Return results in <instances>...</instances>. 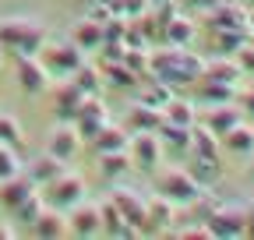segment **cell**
Returning <instances> with one entry per match:
<instances>
[{
  "mask_svg": "<svg viewBox=\"0 0 254 240\" xmlns=\"http://www.w3.org/2000/svg\"><path fill=\"white\" fill-rule=\"evenodd\" d=\"M205 60L190 53V46H166V50H148V74L166 81L170 88L194 85L201 78Z\"/></svg>",
  "mask_w": 254,
  "mask_h": 240,
  "instance_id": "cell-1",
  "label": "cell"
},
{
  "mask_svg": "<svg viewBox=\"0 0 254 240\" xmlns=\"http://www.w3.org/2000/svg\"><path fill=\"white\" fill-rule=\"evenodd\" d=\"M50 39L46 25L36 18H4L0 21V50H11L18 57H36Z\"/></svg>",
  "mask_w": 254,
  "mask_h": 240,
  "instance_id": "cell-2",
  "label": "cell"
},
{
  "mask_svg": "<svg viewBox=\"0 0 254 240\" xmlns=\"http://www.w3.org/2000/svg\"><path fill=\"white\" fill-rule=\"evenodd\" d=\"M39 194H43L46 205L60 208V212H67V208H74L78 201H85L88 184H85V177H78V173H71V170H64L60 177H53L50 184L39 187Z\"/></svg>",
  "mask_w": 254,
  "mask_h": 240,
  "instance_id": "cell-3",
  "label": "cell"
},
{
  "mask_svg": "<svg viewBox=\"0 0 254 240\" xmlns=\"http://www.w3.org/2000/svg\"><path fill=\"white\" fill-rule=\"evenodd\" d=\"M36 57H39V64L46 67L50 78H71V74L85 64V50H78L71 39H67V43H50V39H46Z\"/></svg>",
  "mask_w": 254,
  "mask_h": 240,
  "instance_id": "cell-4",
  "label": "cell"
},
{
  "mask_svg": "<svg viewBox=\"0 0 254 240\" xmlns=\"http://www.w3.org/2000/svg\"><path fill=\"white\" fill-rule=\"evenodd\" d=\"M201 191H208V187H201L198 180L187 173V166H170V170L159 173V180H155V194L170 198L173 205H190Z\"/></svg>",
  "mask_w": 254,
  "mask_h": 240,
  "instance_id": "cell-5",
  "label": "cell"
},
{
  "mask_svg": "<svg viewBox=\"0 0 254 240\" xmlns=\"http://www.w3.org/2000/svg\"><path fill=\"white\" fill-rule=\"evenodd\" d=\"M212 240H240L244 237V205H215V212L205 219Z\"/></svg>",
  "mask_w": 254,
  "mask_h": 240,
  "instance_id": "cell-6",
  "label": "cell"
},
{
  "mask_svg": "<svg viewBox=\"0 0 254 240\" xmlns=\"http://www.w3.org/2000/svg\"><path fill=\"white\" fill-rule=\"evenodd\" d=\"M106 120H110V110H106V103H103L99 96H85L71 124H74V131H78L85 141H92L95 134H99V127L106 124Z\"/></svg>",
  "mask_w": 254,
  "mask_h": 240,
  "instance_id": "cell-7",
  "label": "cell"
},
{
  "mask_svg": "<svg viewBox=\"0 0 254 240\" xmlns=\"http://www.w3.org/2000/svg\"><path fill=\"white\" fill-rule=\"evenodd\" d=\"M173 223H177V205L163 194H152L145 198V230L148 237H159V233H173Z\"/></svg>",
  "mask_w": 254,
  "mask_h": 240,
  "instance_id": "cell-8",
  "label": "cell"
},
{
  "mask_svg": "<svg viewBox=\"0 0 254 240\" xmlns=\"http://www.w3.org/2000/svg\"><path fill=\"white\" fill-rule=\"evenodd\" d=\"M127 156H131V163H134L138 170H155L159 159H163L159 134H155V131H138V134H131V141H127Z\"/></svg>",
  "mask_w": 254,
  "mask_h": 240,
  "instance_id": "cell-9",
  "label": "cell"
},
{
  "mask_svg": "<svg viewBox=\"0 0 254 240\" xmlns=\"http://www.w3.org/2000/svg\"><path fill=\"white\" fill-rule=\"evenodd\" d=\"M78 148H81V134L74 131V124L71 120H57L50 127V138H46V152H53L64 163H71L78 156Z\"/></svg>",
  "mask_w": 254,
  "mask_h": 240,
  "instance_id": "cell-10",
  "label": "cell"
},
{
  "mask_svg": "<svg viewBox=\"0 0 254 240\" xmlns=\"http://www.w3.org/2000/svg\"><path fill=\"white\" fill-rule=\"evenodd\" d=\"M67 233H74V237H99V233H103L99 205L78 201L74 208H67Z\"/></svg>",
  "mask_w": 254,
  "mask_h": 240,
  "instance_id": "cell-11",
  "label": "cell"
},
{
  "mask_svg": "<svg viewBox=\"0 0 254 240\" xmlns=\"http://www.w3.org/2000/svg\"><path fill=\"white\" fill-rule=\"evenodd\" d=\"M110 201L120 208L124 223H127V226H134V230H138V237H141V230H145V198H141V194H134V187H113Z\"/></svg>",
  "mask_w": 254,
  "mask_h": 240,
  "instance_id": "cell-12",
  "label": "cell"
},
{
  "mask_svg": "<svg viewBox=\"0 0 254 240\" xmlns=\"http://www.w3.org/2000/svg\"><path fill=\"white\" fill-rule=\"evenodd\" d=\"M18 88L21 92H28V96H39V92H46L50 88V74H46V67L39 64V57H18Z\"/></svg>",
  "mask_w": 254,
  "mask_h": 240,
  "instance_id": "cell-13",
  "label": "cell"
},
{
  "mask_svg": "<svg viewBox=\"0 0 254 240\" xmlns=\"http://www.w3.org/2000/svg\"><path fill=\"white\" fill-rule=\"evenodd\" d=\"M81 99H85V92L71 78H57V88H53V113H57V120H74Z\"/></svg>",
  "mask_w": 254,
  "mask_h": 240,
  "instance_id": "cell-14",
  "label": "cell"
},
{
  "mask_svg": "<svg viewBox=\"0 0 254 240\" xmlns=\"http://www.w3.org/2000/svg\"><path fill=\"white\" fill-rule=\"evenodd\" d=\"M244 120V110L237 106V103H219V106H205V113H201V124L212 131V134H226L230 127H237Z\"/></svg>",
  "mask_w": 254,
  "mask_h": 240,
  "instance_id": "cell-15",
  "label": "cell"
},
{
  "mask_svg": "<svg viewBox=\"0 0 254 240\" xmlns=\"http://www.w3.org/2000/svg\"><path fill=\"white\" fill-rule=\"evenodd\" d=\"M205 25L212 28H247V7L233 0H219L212 11H205Z\"/></svg>",
  "mask_w": 254,
  "mask_h": 240,
  "instance_id": "cell-16",
  "label": "cell"
},
{
  "mask_svg": "<svg viewBox=\"0 0 254 240\" xmlns=\"http://www.w3.org/2000/svg\"><path fill=\"white\" fill-rule=\"evenodd\" d=\"M237 88H240V85H222V81L198 78V81H194V106H219V103H237Z\"/></svg>",
  "mask_w": 254,
  "mask_h": 240,
  "instance_id": "cell-17",
  "label": "cell"
},
{
  "mask_svg": "<svg viewBox=\"0 0 254 240\" xmlns=\"http://www.w3.org/2000/svg\"><path fill=\"white\" fill-rule=\"evenodd\" d=\"M198 39V21L190 18V14H173L166 25H163V43L166 46H190Z\"/></svg>",
  "mask_w": 254,
  "mask_h": 240,
  "instance_id": "cell-18",
  "label": "cell"
},
{
  "mask_svg": "<svg viewBox=\"0 0 254 240\" xmlns=\"http://www.w3.org/2000/svg\"><path fill=\"white\" fill-rule=\"evenodd\" d=\"M201 78L222 81V85H240V81H244V71H240V64H237V57H222V53H215L212 60H205Z\"/></svg>",
  "mask_w": 254,
  "mask_h": 240,
  "instance_id": "cell-19",
  "label": "cell"
},
{
  "mask_svg": "<svg viewBox=\"0 0 254 240\" xmlns=\"http://www.w3.org/2000/svg\"><path fill=\"white\" fill-rule=\"evenodd\" d=\"M159 124H163V110L159 106H148V103H134L131 110H127V120H124V127L138 134V131H159Z\"/></svg>",
  "mask_w": 254,
  "mask_h": 240,
  "instance_id": "cell-20",
  "label": "cell"
},
{
  "mask_svg": "<svg viewBox=\"0 0 254 240\" xmlns=\"http://www.w3.org/2000/svg\"><path fill=\"white\" fill-rule=\"evenodd\" d=\"M32 233L43 237V240H57V237L67 233V216H64L60 208H53V205H43V212L32 219Z\"/></svg>",
  "mask_w": 254,
  "mask_h": 240,
  "instance_id": "cell-21",
  "label": "cell"
},
{
  "mask_svg": "<svg viewBox=\"0 0 254 240\" xmlns=\"http://www.w3.org/2000/svg\"><path fill=\"white\" fill-rule=\"evenodd\" d=\"M39 187L28 180V173H14V177H7V180H0V205L4 208H14V205H21L28 194H36Z\"/></svg>",
  "mask_w": 254,
  "mask_h": 240,
  "instance_id": "cell-22",
  "label": "cell"
},
{
  "mask_svg": "<svg viewBox=\"0 0 254 240\" xmlns=\"http://www.w3.org/2000/svg\"><path fill=\"white\" fill-rule=\"evenodd\" d=\"M219 141H222V148H226L230 156H254V124L251 120H240V124L230 127Z\"/></svg>",
  "mask_w": 254,
  "mask_h": 240,
  "instance_id": "cell-23",
  "label": "cell"
},
{
  "mask_svg": "<svg viewBox=\"0 0 254 240\" xmlns=\"http://www.w3.org/2000/svg\"><path fill=\"white\" fill-rule=\"evenodd\" d=\"M99 74H103V81H106L110 88H117V92H134V88L141 85V78L127 67L124 60H106Z\"/></svg>",
  "mask_w": 254,
  "mask_h": 240,
  "instance_id": "cell-24",
  "label": "cell"
},
{
  "mask_svg": "<svg viewBox=\"0 0 254 240\" xmlns=\"http://www.w3.org/2000/svg\"><path fill=\"white\" fill-rule=\"evenodd\" d=\"M127 141H131V131H127L124 124H113V120H106V124L99 127V134L92 138V148H95V156H103V152L127 148Z\"/></svg>",
  "mask_w": 254,
  "mask_h": 240,
  "instance_id": "cell-25",
  "label": "cell"
},
{
  "mask_svg": "<svg viewBox=\"0 0 254 240\" xmlns=\"http://www.w3.org/2000/svg\"><path fill=\"white\" fill-rule=\"evenodd\" d=\"M64 170H67V163H64V159H57L53 152H43V156H36V159L28 163L25 173H28V180H32L36 187H43V184H50L53 177H60Z\"/></svg>",
  "mask_w": 254,
  "mask_h": 240,
  "instance_id": "cell-26",
  "label": "cell"
},
{
  "mask_svg": "<svg viewBox=\"0 0 254 240\" xmlns=\"http://www.w3.org/2000/svg\"><path fill=\"white\" fill-rule=\"evenodd\" d=\"M71 43H74L78 50H85V53L99 50V46H103V21H95V18H88V14H85L81 21H74Z\"/></svg>",
  "mask_w": 254,
  "mask_h": 240,
  "instance_id": "cell-27",
  "label": "cell"
},
{
  "mask_svg": "<svg viewBox=\"0 0 254 240\" xmlns=\"http://www.w3.org/2000/svg\"><path fill=\"white\" fill-rule=\"evenodd\" d=\"M159 145H163V152H187L190 148V127H184V124H173V120H166L163 117V124H159Z\"/></svg>",
  "mask_w": 254,
  "mask_h": 240,
  "instance_id": "cell-28",
  "label": "cell"
},
{
  "mask_svg": "<svg viewBox=\"0 0 254 240\" xmlns=\"http://www.w3.org/2000/svg\"><path fill=\"white\" fill-rule=\"evenodd\" d=\"M190 152H194V156H205V159H219V156H222L219 134H212L201 120H194V124H190Z\"/></svg>",
  "mask_w": 254,
  "mask_h": 240,
  "instance_id": "cell-29",
  "label": "cell"
},
{
  "mask_svg": "<svg viewBox=\"0 0 254 240\" xmlns=\"http://www.w3.org/2000/svg\"><path fill=\"white\" fill-rule=\"evenodd\" d=\"M247 39H251L247 28H215L212 32V50L222 53V57H233L237 50L247 46Z\"/></svg>",
  "mask_w": 254,
  "mask_h": 240,
  "instance_id": "cell-30",
  "label": "cell"
},
{
  "mask_svg": "<svg viewBox=\"0 0 254 240\" xmlns=\"http://www.w3.org/2000/svg\"><path fill=\"white\" fill-rule=\"evenodd\" d=\"M99 219H103V233H106V237H138V230L124 223L120 208H117L110 198H106V201H99Z\"/></svg>",
  "mask_w": 254,
  "mask_h": 240,
  "instance_id": "cell-31",
  "label": "cell"
},
{
  "mask_svg": "<svg viewBox=\"0 0 254 240\" xmlns=\"http://www.w3.org/2000/svg\"><path fill=\"white\" fill-rule=\"evenodd\" d=\"M187 173L194 177L201 187H215L219 180H222V163H219V159H205V156H194V159H190V166H187Z\"/></svg>",
  "mask_w": 254,
  "mask_h": 240,
  "instance_id": "cell-32",
  "label": "cell"
},
{
  "mask_svg": "<svg viewBox=\"0 0 254 240\" xmlns=\"http://www.w3.org/2000/svg\"><path fill=\"white\" fill-rule=\"evenodd\" d=\"M131 170H134V163H131V156H127V148H117V152H103L99 156V173L106 180H120Z\"/></svg>",
  "mask_w": 254,
  "mask_h": 240,
  "instance_id": "cell-33",
  "label": "cell"
},
{
  "mask_svg": "<svg viewBox=\"0 0 254 240\" xmlns=\"http://www.w3.org/2000/svg\"><path fill=\"white\" fill-rule=\"evenodd\" d=\"M138 99L141 103H148V106H159V110H163L170 99H173V88L166 85V81H159V78H152V74H145V81L138 85Z\"/></svg>",
  "mask_w": 254,
  "mask_h": 240,
  "instance_id": "cell-34",
  "label": "cell"
},
{
  "mask_svg": "<svg viewBox=\"0 0 254 240\" xmlns=\"http://www.w3.org/2000/svg\"><path fill=\"white\" fill-rule=\"evenodd\" d=\"M163 117H166V120H173V124L190 127V124L198 120V106L190 103V99H177V96H173V99L163 106Z\"/></svg>",
  "mask_w": 254,
  "mask_h": 240,
  "instance_id": "cell-35",
  "label": "cell"
},
{
  "mask_svg": "<svg viewBox=\"0 0 254 240\" xmlns=\"http://www.w3.org/2000/svg\"><path fill=\"white\" fill-rule=\"evenodd\" d=\"M71 81L81 88L85 96H99V92H103V85H106V81H103V74L95 71V67H88V64H81V67L71 74Z\"/></svg>",
  "mask_w": 254,
  "mask_h": 240,
  "instance_id": "cell-36",
  "label": "cell"
},
{
  "mask_svg": "<svg viewBox=\"0 0 254 240\" xmlns=\"http://www.w3.org/2000/svg\"><path fill=\"white\" fill-rule=\"evenodd\" d=\"M43 205H46V201H43V194L36 191V194H28V198H25L21 205H14V208H11V212H14V219H18V223H25V226H32V219H36V216L43 212Z\"/></svg>",
  "mask_w": 254,
  "mask_h": 240,
  "instance_id": "cell-37",
  "label": "cell"
},
{
  "mask_svg": "<svg viewBox=\"0 0 254 240\" xmlns=\"http://www.w3.org/2000/svg\"><path fill=\"white\" fill-rule=\"evenodd\" d=\"M106 7H110V14H120V18H138L152 4L148 0H106Z\"/></svg>",
  "mask_w": 254,
  "mask_h": 240,
  "instance_id": "cell-38",
  "label": "cell"
},
{
  "mask_svg": "<svg viewBox=\"0 0 254 240\" xmlns=\"http://www.w3.org/2000/svg\"><path fill=\"white\" fill-rule=\"evenodd\" d=\"M0 145H11V148L21 145V124L11 113H0Z\"/></svg>",
  "mask_w": 254,
  "mask_h": 240,
  "instance_id": "cell-39",
  "label": "cell"
},
{
  "mask_svg": "<svg viewBox=\"0 0 254 240\" xmlns=\"http://www.w3.org/2000/svg\"><path fill=\"white\" fill-rule=\"evenodd\" d=\"M124 32H127V18H120V14L103 18V46L106 43H124Z\"/></svg>",
  "mask_w": 254,
  "mask_h": 240,
  "instance_id": "cell-40",
  "label": "cell"
},
{
  "mask_svg": "<svg viewBox=\"0 0 254 240\" xmlns=\"http://www.w3.org/2000/svg\"><path fill=\"white\" fill-rule=\"evenodd\" d=\"M124 64L131 67L138 78L148 74V50H124Z\"/></svg>",
  "mask_w": 254,
  "mask_h": 240,
  "instance_id": "cell-41",
  "label": "cell"
},
{
  "mask_svg": "<svg viewBox=\"0 0 254 240\" xmlns=\"http://www.w3.org/2000/svg\"><path fill=\"white\" fill-rule=\"evenodd\" d=\"M18 170H21V163H18V156H14V148H11V145H0V180L14 177Z\"/></svg>",
  "mask_w": 254,
  "mask_h": 240,
  "instance_id": "cell-42",
  "label": "cell"
},
{
  "mask_svg": "<svg viewBox=\"0 0 254 240\" xmlns=\"http://www.w3.org/2000/svg\"><path fill=\"white\" fill-rule=\"evenodd\" d=\"M237 106L244 110V120H251V124H254V85L237 88Z\"/></svg>",
  "mask_w": 254,
  "mask_h": 240,
  "instance_id": "cell-43",
  "label": "cell"
},
{
  "mask_svg": "<svg viewBox=\"0 0 254 240\" xmlns=\"http://www.w3.org/2000/svg\"><path fill=\"white\" fill-rule=\"evenodd\" d=\"M233 57H237V64H240L244 74H254V46H244V50H237Z\"/></svg>",
  "mask_w": 254,
  "mask_h": 240,
  "instance_id": "cell-44",
  "label": "cell"
},
{
  "mask_svg": "<svg viewBox=\"0 0 254 240\" xmlns=\"http://www.w3.org/2000/svg\"><path fill=\"white\" fill-rule=\"evenodd\" d=\"M180 4L187 7V11H198V14H205V11H212L219 0H180Z\"/></svg>",
  "mask_w": 254,
  "mask_h": 240,
  "instance_id": "cell-45",
  "label": "cell"
},
{
  "mask_svg": "<svg viewBox=\"0 0 254 240\" xmlns=\"http://www.w3.org/2000/svg\"><path fill=\"white\" fill-rule=\"evenodd\" d=\"M244 237H254V201L244 205Z\"/></svg>",
  "mask_w": 254,
  "mask_h": 240,
  "instance_id": "cell-46",
  "label": "cell"
},
{
  "mask_svg": "<svg viewBox=\"0 0 254 240\" xmlns=\"http://www.w3.org/2000/svg\"><path fill=\"white\" fill-rule=\"evenodd\" d=\"M7 237H14V230H11L7 223H0V240H7Z\"/></svg>",
  "mask_w": 254,
  "mask_h": 240,
  "instance_id": "cell-47",
  "label": "cell"
},
{
  "mask_svg": "<svg viewBox=\"0 0 254 240\" xmlns=\"http://www.w3.org/2000/svg\"><path fill=\"white\" fill-rule=\"evenodd\" d=\"M247 32H254V11H247Z\"/></svg>",
  "mask_w": 254,
  "mask_h": 240,
  "instance_id": "cell-48",
  "label": "cell"
},
{
  "mask_svg": "<svg viewBox=\"0 0 254 240\" xmlns=\"http://www.w3.org/2000/svg\"><path fill=\"white\" fill-rule=\"evenodd\" d=\"M85 4H106V0H85Z\"/></svg>",
  "mask_w": 254,
  "mask_h": 240,
  "instance_id": "cell-49",
  "label": "cell"
},
{
  "mask_svg": "<svg viewBox=\"0 0 254 240\" xmlns=\"http://www.w3.org/2000/svg\"><path fill=\"white\" fill-rule=\"evenodd\" d=\"M247 46H254V32H251V39H247Z\"/></svg>",
  "mask_w": 254,
  "mask_h": 240,
  "instance_id": "cell-50",
  "label": "cell"
},
{
  "mask_svg": "<svg viewBox=\"0 0 254 240\" xmlns=\"http://www.w3.org/2000/svg\"><path fill=\"white\" fill-rule=\"evenodd\" d=\"M0 64H4V50H0Z\"/></svg>",
  "mask_w": 254,
  "mask_h": 240,
  "instance_id": "cell-51",
  "label": "cell"
},
{
  "mask_svg": "<svg viewBox=\"0 0 254 240\" xmlns=\"http://www.w3.org/2000/svg\"><path fill=\"white\" fill-rule=\"evenodd\" d=\"M251 177H254V166H251Z\"/></svg>",
  "mask_w": 254,
  "mask_h": 240,
  "instance_id": "cell-52",
  "label": "cell"
}]
</instances>
